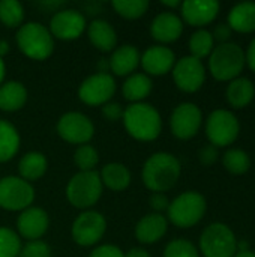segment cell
<instances>
[{"label": "cell", "instance_id": "12", "mask_svg": "<svg viewBox=\"0 0 255 257\" xmlns=\"http://www.w3.org/2000/svg\"><path fill=\"white\" fill-rule=\"evenodd\" d=\"M173 78L183 92H197L206 78V71L201 60L186 56L182 57L173 68Z\"/></svg>", "mask_w": 255, "mask_h": 257}, {"label": "cell", "instance_id": "15", "mask_svg": "<svg viewBox=\"0 0 255 257\" xmlns=\"http://www.w3.org/2000/svg\"><path fill=\"white\" fill-rule=\"evenodd\" d=\"M84 29H86V20L83 14L74 9H65L54 14L50 23L51 36L65 41L77 39L78 36H81Z\"/></svg>", "mask_w": 255, "mask_h": 257}, {"label": "cell", "instance_id": "8", "mask_svg": "<svg viewBox=\"0 0 255 257\" xmlns=\"http://www.w3.org/2000/svg\"><path fill=\"white\" fill-rule=\"evenodd\" d=\"M239 120L228 110H215L206 123V134L210 145L221 148L231 145L239 136Z\"/></svg>", "mask_w": 255, "mask_h": 257}, {"label": "cell", "instance_id": "20", "mask_svg": "<svg viewBox=\"0 0 255 257\" xmlns=\"http://www.w3.org/2000/svg\"><path fill=\"white\" fill-rule=\"evenodd\" d=\"M167 232V218L161 214H150L143 217L135 229V236L141 244H153L159 241Z\"/></svg>", "mask_w": 255, "mask_h": 257}, {"label": "cell", "instance_id": "14", "mask_svg": "<svg viewBox=\"0 0 255 257\" xmlns=\"http://www.w3.org/2000/svg\"><path fill=\"white\" fill-rule=\"evenodd\" d=\"M171 131L177 139L188 140L194 137L201 125V111L195 104L183 102L177 105L171 114Z\"/></svg>", "mask_w": 255, "mask_h": 257}, {"label": "cell", "instance_id": "4", "mask_svg": "<svg viewBox=\"0 0 255 257\" xmlns=\"http://www.w3.org/2000/svg\"><path fill=\"white\" fill-rule=\"evenodd\" d=\"M20 50L30 59L44 60L53 53V36L47 27L39 23H27L17 33Z\"/></svg>", "mask_w": 255, "mask_h": 257}, {"label": "cell", "instance_id": "35", "mask_svg": "<svg viewBox=\"0 0 255 257\" xmlns=\"http://www.w3.org/2000/svg\"><path fill=\"white\" fill-rule=\"evenodd\" d=\"M20 250L21 242L18 235L8 227H0V257H18Z\"/></svg>", "mask_w": 255, "mask_h": 257}, {"label": "cell", "instance_id": "21", "mask_svg": "<svg viewBox=\"0 0 255 257\" xmlns=\"http://www.w3.org/2000/svg\"><path fill=\"white\" fill-rule=\"evenodd\" d=\"M110 68L116 75H128L131 74L140 63L138 50L134 45H122L111 54Z\"/></svg>", "mask_w": 255, "mask_h": 257}, {"label": "cell", "instance_id": "32", "mask_svg": "<svg viewBox=\"0 0 255 257\" xmlns=\"http://www.w3.org/2000/svg\"><path fill=\"white\" fill-rule=\"evenodd\" d=\"M24 9L17 0H2L0 2V21L8 27H17L23 23Z\"/></svg>", "mask_w": 255, "mask_h": 257}, {"label": "cell", "instance_id": "17", "mask_svg": "<svg viewBox=\"0 0 255 257\" xmlns=\"http://www.w3.org/2000/svg\"><path fill=\"white\" fill-rule=\"evenodd\" d=\"M48 215L41 208H27L18 217L17 227L23 238L36 241L39 239L48 229Z\"/></svg>", "mask_w": 255, "mask_h": 257}, {"label": "cell", "instance_id": "29", "mask_svg": "<svg viewBox=\"0 0 255 257\" xmlns=\"http://www.w3.org/2000/svg\"><path fill=\"white\" fill-rule=\"evenodd\" d=\"M152 90V81L146 74H134L123 84V96L128 101L138 102L144 99Z\"/></svg>", "mask_w": 255, "mask_h": 257}, {"label": "cell", "instance_id": "10", "mask_svg": "<svg viewBox=\"0 0 255 257\" xmlns=\"http://www.w3.org/2000/svg\"><path fill=\"white\" fill-rule=\"evenodd\" d=\"M116 92V81L110 74L98 72L86 78L78 90V96L84 104L99 105L110 101Z\"/></svg>", "mask_w": 255, "mask_h": 257}, {"label": "cell", "instance_id": "27", "mask_svg": "<svg viewBox=\"0 0 255 257\" xmlns=\"http://www.w3.org/2000/svg\"><path fill=\"white\" fill-rule=\"evenodd\" d=\"M45 170H47V158L39 152L26 154L18 164V172L21 175V179L24 181L39 179L45 173Z\"/></svg>", "mask_w": 255, "mask_h": 257}, {"label": "cell", "instance_id": "26", "mask_svg": "<svg viewBox=\"0 0 255 257\" xmlns=\"http://www.w3.org/2000/svg\"><path fill=\"white\" fill-rule=\"evenodd\" d=\"M101 181L113 191H122L125 190L131 182V173L129 170L119 163L107 164L101 172Z\"/></svg>", "mask_w": 255, "mask_h": 257}, {"label": "cell", "instance_id": "16", "mask_svg": "<svg viewBox=\"0 0 255 257\" xmlns=\"http://www.w3.org/2000/svg\"><path fill=\"white\" fill-rule=\"evenodd\" d=\"M219 12V3L215 0H186L182 3L183 20L195 27L212 23Z\"/></svg>", "mask_w": 255, "mask_h": 257}, {"label": "cell", "instance_id": "5", "mask_svg": "<svg viewBox=\"0 0 255 257\" xmlns=\"http://www.w3.org/2000/svg\"><path fill=\"white\" fill-rule=\"evenodd\" d=\"M170 221L182 229L195 226L206 212V200L197 191H186L176 197L168 206Z\"/></svg>", "mask_w": 255, "mask_h": 257}, {"label": "cell", "instance_id": "43", "mask_svg": "<svg viewBox=\"0 0 255 257\" xmlns=\"http://www.w3.org/2000/svg\"><path fill=\"white\" fill-rule=\"evenodd\" d=\"M245 60L248 62L249 68L252 71H255V38L252 39V42L249 44V48H248V51L245 54Z\"/></svg>", "mask_w": 255, "mask_h": 257}, {"label": "cell", "instance_id": "49", "mask_svg": "<svg viewBox=\"0 0 255 257\" xmlns=\"http://www.w3.org/2000/svg\"><path fill=\"white\" fill-rule=\"evenodd\" d=\"M3 78H5V63H3V60L0 57V84L3 81Z\"/></svg>", "mask_w": 255, "mask_h": 257}, {"label": "cell", "instance_id": "22", "mask_svg": "<svg viewBox=\"0 0 255 257\" xmlns=\"http://www.w3.org/2000/svg\"><path fill=\"white\" fill-rule=\"evenodd\" d=\"M89 39L90 42L101 51L107 53L114 50L117 44V35L114 29L104 20H95L89 26Z\"/></svg>", "mask_w": 255, "mask_h": 257}, {"label": "cell", "instance_id": "13", "mask_svg": "<svg viewBox=\"0 0 255 257\" xmlns=\"http://www.w3.org/2000/svg\"><path fill=\"white\" fill-rule=\"evenodd\" d=\"M57 133L69 143L83 145L93 137L95 128L87 116L81 113H66L57 123Z\"/></svg>", "mask_w": 255, "mask_h": 257}, {"label": "cell", "instance_id": "6", "mask_svg": "<svg viewBox=\"0 0 255 257\" xmlns=\"http://www.w3.org/2000/svg\"><path fill=\"white\" fill-rule=\"evenodd\" d=\"M102 194V181L96 172H80L68 184V200L80 209L93 206Z\"/></svg>", "mask_w": 255, "mask_h": 257}, {"label": "cell", "instance_id": "33", "mask_svg": "<svg viewBox=\"0 0 255 257\" xmlns=\"http://www.w3.org/2000/svg\"><path fill=\"white\" fill-rule=\"evenodd\" d=\"M113 8L116 12L128 20H135L144 15L149 8L147 0H114Z\"/></svg>", "mask_w": 255, "mask_h": 257}, {"label": "cell", "instance_id": "9", "mask_svg": "<svg viewBox=\"0 0 255 257\" xmlns=\"http://www.w3.org/2000/svg\"><path fill=\"white\" fill-rule=\"evenodd\" d=\"M35 199L32 185L15 176H8L0 181V208L8 211L27 209Z\"/></svg>", "mask_w": 255, "mask_h": 257}, {"label": "cell", "instance_id": "3", "mask_svg": "<svg viewBox=\"0 0 255 257\" xmlns=\"http://www.w3.org/2000/svg\"><path fill=\"white\" fill-rule=\"evenodd\" d=\"M245 53L243 50L233 42L219 44L210 54L209 68L212 75L219 81L234 80L245 66Z\"/></svg>", "mask_w": 255, "mask_h": 257}, {"label": "cell", "instance_id": "7", "mask_svg": "<svg viewBox=\"0 0 255 257\" xmlns=\"http://www.w3.org/2000/svg\"><path fill=\"white\" fill-rule=\"evenodd\" d=\"M200 248L204 257H234L237 241L228 226L215 223L203 232Z\"/></svg>", "mask_w": 255, "mask_h": 257}, {"label": "cell", "instance_id": "2", "mask_svg": "<svg viewBox=\"0 0 255 257\" xmlns=\"http://www.w3.org/2000/svg\"><path fill=\"white\" fill-rule=\"evenodd\" d=\"M123 122L126 131L137 140H155L162 128V120L155 107L146 102H135L125 108Z\"/></svg>", "mask_w": 255, "mask_h": 257}, {"label": "cell", "instance_id": "40", "mask_svg": "<svg viewBox=\"0 0 255 257\" xmlns=\"http://www.w3.org/2000/svg\"><path fill=\"white\" fill-rule=\"evenodd\" d=\"M89 257H123V253L114 245H101L93 250Z\"/></svg>", "mask_w": 255, "mask_h": 257}, {"label": "cell", "instance_id": "25", "mask_svg": "<svg viewBox=\"0 0 255 257\" xmlns=\"http://www.w3.org/2000/svg\"><path fill=\"white\" fill-rule=\"evenodd\" d=\"M255 96L254 84L248 78H234L228 84L227 99L234 108L246 107Z\"/></svg>", "mask_w": 255, "mask_h": 257}, {"label": "cell", "instance_id": "30", "mask_svg": "<svg viewBox=\"0 0 255 257\" xmlns=\"http://www.w3.org/2000/svg\"><path fill=\"white\" fill-rule=\"evenodd\" d=\"M224 166L233 175H243L249 170V155L242 149H230L224 154Z\"/></svg>", "mask_w": 255, "mask_h": 257}, {"label": "cell", "instance_id": "38", "mask_svg": "<svg viewBox=\"0 0 255 257\" xmlns=\"http://www.w3.org/2000/svg\"><path fill=\"white\" fill-rule=\"evenodd\" d=\"M123 107L117 102H108L102 107V114L105 116L107 120H111V122H116L119 120L120 117H123Z\"/></svg>", "mask_w": 255, "mask_h": 257}, {"label": "cell", "instance_id": "31", "mask_svg": "<svg viewBox=\"0 0 255 257\" xmlns=\"http://www.w3.org/2000/svg\"><path fill=\"white\" fill-rule=\"evenodd\" d=\"M212 48H213V36L207 30H198L189 39L191 56L198 60L209 56L212 53Z\"/></svg>", "mask_w": 255, "mask_h": 257}, {"label": "cell", "instance_id": "34", "mask_svg": "<svg viewBox=\"0 0 255 257\" xmlns=\"http://www.w3.org/2000/svg\"><path fill=\"white\" fill-rule=\"evenodd\" d=\"M99 161L96 149L90 145H81L74 155V163L81 172H92Z\"/></svg>", "mask_w": 255, "mask_h": 257}, {"label": "cell", "instance_id": "23", "mask_svg": "<svg viewBox=\"0 0 255 257\" xmlns=\"http://www.w3.org/2000/svg\"><path fill=\"white\" fill-rule=\"evenodd\" d=\"M228 26L231 30L249 33L255 30V3L245 2L236 5L228 14Z\"/></svg>", "mask_w": 255, "mask_h": 257}, {"label": "cell", "instance_id": "11", "mask_svg": "<svg viewBox=\"0 0 255 257\" xmlns=\"http://www.w3.org/2000/svg\"><path fill=\"white\" fill-rule=\"evenodd\" d=\"M107 221L99 212H84L72 224V238L77 244L89 247L96 244L105 233Z\"/></svg>", "mask_w": 255, "mask_h": 257}, {"label": "cell", "instance_id": "1", "mask_svg": "<svg viewBox=\"0 0 255 257\" xmlns=\"http://www.w3.org/2000/svg\"><path fill=\"white\" fill-rule=\"evenodd\" d=\"M179 176L180 163L171 154L158 152L152 155L143 167V182L155 193H162L173 188Z\"/></svg>", "mask_w": 255, "mask_h": 257}, {"label": "cell", "instance_id": "41", "mask_svg": "<svg viewBox=\"0 0 255 257\" xmlns=\"http://www.w3.org/2000/svg\"><path fill=\"white\" fill-rule=\"evenodd\" d=\"M150 206H152L156 212H161V211L168 209L170 202H168V199H167L165 194H162V193H153L152 197H150Z\"/></svg>", "mask_w": 255, "mask_h": 257}, {"label": "cell", "instance_id": "28", "mask_svg": "<svg viewBox=\"0 0 255 257\" xmlns=\"http://www.w3.org/2000/svg\"><path fill=\"white\" fill-rule=\"evenodd\" d=\"M20 148V136L14 125L0 120V163L9 161Z\"/></svg>", "mask_w": 255, "mask_h": 257}, {"label": "cell", "instance_id": "37", "mask_svg": "<svg viewBox=\"0 0 255 257\" xmlns=\"http://www.w3.org/2000/svg\"><path fill=\"white\" fill-rule=\"evenodd\" d=\"M18 257H51V250L50 247L36 239V241H29L21 250H20V254Z\"/></svg>", "mask_w": 255, "mask_h": 257}, {"label": "cell", "instance_id": "45", "mask_svg": "<svg viewBox=\"0 0 255 257\" xmlns=\"http://www.w3.org/2000/svg\"><path fill=\"white\" fill-rule=\"evenodd\" d=\"M162 5L164 6H168V8H177V6H182V3L179 0H162Z\"/></svg>", "mask_w": 255, "mask_h": 257}, {"label": "cell", "instance_id": "19", "mask_svg": "<svg viewBox=\"0 0 255 257\" xmlns=\"http://www.w3.org/2000/svg\"><path fill=\"white\" fill-rule=\"evenodd\" d=\"M150 32L152 36L159 42H173L180 38L183 32V24L177 15L171 12H162L152 21Z\"/></svg>", "mask_w": 255, "mask_h": 257}, {"label": "cell", "instance_id": "48", "mask_svg": "<svg viewBox=\"0 0 255 257\" xmlns=\"http://www.w3.org/2000/svg\"><path fill=\"white\" fill-rule=\"evenodd\" d=\"M234 257H255V253H252L251 250L249 251H237Z\"/></svg>", "mask_w": 255, "mask_h": 257}, {"label": "cell", "instance_id": "46", "mask_svg": "<svg viewBox=\"0 0 255 257\" xmlns=\"http://www.w3.org/2000/svg\"><path fill=\"white\" fill-rule=\"evenodd\" d=\"M237 251H249V244L246 241L237 242Z\"/></svg>", "mask_w": 255, "mask_h": 257}, {"label": "cell", "instance_id": "42", "mask_svg": "<svg viewBox=\"0 0 255 257\" xmlns=\"http://www.w3.org/2000/svg\"><path fill=\"white\" fill-rule=\"evenodd\" d=\"M231 27L228 24H218L213 30V39L219 41L221 44H225L230 38H231Z\"/></svg>", "mask_w": 255, "mask_h": 257}, {"label": "cell", "instance_id": "44", "mask_svg": "<svg viewBox=\"0 0 255 257\" xmlns=\"http://www.w3.org/2000/svg\"><path fill=\"white\" fill-rule=\"evenodd\" d=\"M123 257H150V256H149V253H147L146 250H143V248H132V250H129L126 254H123Z\"/></svg>", "mask_w": 255, "mask_h": 257}, {"label": "cell", "instance_id": "39", "mask_svg": "<svg viewBox=\"0 0 255 257\" xmlns=\"http://www.w3.org/2000/svg\"><path fill=\"white\" fill-rule=\"evenodd\" d=\"M198 157H200V161L204 166H210V164H213L218 160V149L213 145H207V146H204L200 151V155Z\"/></svg>", "mask_w": 255, "mask_h": 257}, {"label": "cell", "instance_id": "36", "mask_svg": "<svg viewBox=\"0 0 255 257\" xmlns=\"http://www.w3.org/2000/svg\"><path fill=\"white\" fill-rule=\"evenodd\" d=\"M164 257H198V251L192 242L186 239H176L167 245Z\"/></svg>", "mask_w": 255, "mask_h": 257}, {"label": "cell", "instance_id": "47", "mask_svg": "<svg viewBox=\"0 0 255 257\" xmlns=\"http://www.w3.org/2000/svg\"><path fill=\"white\" fill-rule=\"evenodd\" d=\"M9 51V44L6 41H0V56H5Z\"/></svg>", "mask_w": 255, "mask_h": 257}, {"label": "cell", "instance_id": "18", "mask_svg": "<svg viewBox=\"0 0 255 257\" xmlns=\"http://www.w3.org/2000/svg\"><path fill=\"white\" fill-rule=\"evenodd\" d=\"M146 72L152 75H164L174 66V53L162 45H155L146 50L140 59Z\"/></svg>", "mask_w": 255, "mask_h": 257}, {"label": "cell", "instance_id": "24", "mask_svg": "<svg viewBox=\"0 0 255 257\" xmlns=\"http://www.w3.org/2000/svg\"><path fill=\"white\" fill-rule=\"evenodd\" d=\"M27 101V90L20 81H9L0 86V110L17 111Z\"/></svg>", "mask_w": 255, "mask_h": 257}]
</instances>
